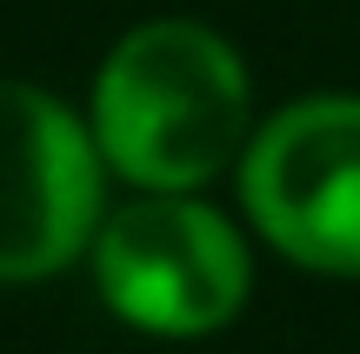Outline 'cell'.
<instances>
[{"mask_svg":"<svg viewBox=\"0 0 360 354\" xmlns=\"http://www.w3.org/2000/svg\"><path fill=\"white\" fill-rule=\"evenodd\" d=\"M247 214L300 267L360 274V101H300L260 127L240 167Z\"/></svg>","mask_w":360,"mask_h":354,"instance_id":"2","label":"cell"},{"mask_svg":"<svg viewBox=\"0 0 360 354\" xmlns=\"http://www.w3.org/2000/svg\"><path fill=\"white\" fill-rule=\"evenodd\" d=\"M101 154L154 194L214 181L247 134L240 53L193 20H147L114 47L94 87Z\"/></svg>","mask_w":360,"mask_h":354,"instance_id":"1","label":"cell"},{"mask_svg":"<svg viewBox=\"0 0 360 354\" xmlns=\"http://www.w3.org/2000/svg\"><path fill=\"white\" fill-rule=\"evenodd\" d=\"M101 294L147 334H214L247 301V248L200 201H141L101 234Z\"/></svg>","mask_w":360,"mask_h":354,"instance_id":"3","label":"cell"},{"mask_svg":"<svg viewBox=\"0 0 360 354\" xmlns=\"http://www.w3.org/2000/svg\"><path fill=\"white\" fill-rule=\"evenodd\" d=\"M101 214V167L60 101L0 80V281L67 267Z\"/></svg>","mask_w":360,"mask_h":354,"instance_id":"4","label":"cell"}]
</instances>
